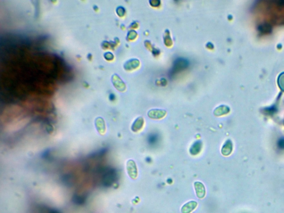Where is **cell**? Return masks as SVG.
I'll return each instance as SVG.
<instances>
[{
    "label": "cell",
    "instance_id": "obj_5",
    "mask_svg": "<svg viewBox=\"0 0 284 213\" xmlns=\"http://www.w3.org/2000/svg\"><path fill=\"white\" fill-rule=\"evenodd\" d=\"M73 201L75 204L81 205L85 202V198L82 195H75L73 198Z\"/></svg>",
    "mask_w": 284,
    "mask_h": 213
},
{
    "label": "cell",
    "instance_id": "obj_1",
    "mask_svg": "<svg viewBox=\"0 0 284 213\" xmlns=\"http://www.w3.org/2000/svg\"><path fill=\"white\" fill-rule=\"evenodd\" d=\"M127 170L129 177L136 179L138 175V170L136 163L132 159L129 160L127 163Z\"/></svg>",
    "mask_w": 284,
    "mask_h": 213
},
{
    "label": "cell",
    "instance_id": "obj_7",
    "mask_svg": "<svg viewBox=\"0 0 284 213\" xmlns=\"http://www.w3.org/2000/svg\"><path fill=\"white\" fill-rule=\"evenodd\" d=\"M49 213H59V212H58V211H54V210H53V211H50V212H49Z\"/></svg>",
    "mask_w": 284,
    "mask_h": 213
},
{
    "label": "cell",
    "instance_id": "obj_3",
    "mask_svg": "<svg viewBox=\"0 0 284 213\" xmlns=\"http://www.w3.org/2000/svg\"><path fill=\"white\" fill-rule=\"evenodd\" d=\"M197 203L195 201H191L186 203L182 208V213H190L195 209L197 206Z\"/></svg>",
    "mask_w": 284,
    "mask_h": 213
},
{
    "label": "cell",
    "instance_id": "obj_4",
    "mask_svg": "<svg viewBox=\"0 0 284 213\" xmlns=\"http://www.w3.org/2000/svg\"><path fill=\"white\" fill-rule=\"evenodd\" d=\"M148 115L150 117L152 118H160L163 117L165 115V112L163 110H154L151 111L149 113H148Z\"/></svg>",
    "mask_w": 284,
    "mask_h": 213
},
{
    "label": "cell",
    "instance_id": "obj_2",
    "mask_svg": "<svg viewBox=\"0 0 284 213\" xmlns=\"http://www.w3.org/2000/svg\"><path fill=\"white\" fill-rule=\"evenodd\" d=\"M194 188L198 198L202 199L205 196L206 190L205 186L200 182L194 183Z\"/></svg>",
    "mask_w": 284,
    "mask_h": 213
},
{
    "label": "cell",
    "instance_id": "obj_6",
    "mask_svg": "<svg viewBox=\"0 0 284 213\" xmlns=\"http://www.w3.org/2000/svg\"><path fill=\"white\" fill-rule=\"evenodd\" d=\"M201 149V146H200L199 143H195V144L193 145L191 149H190V153L192 154H197L199 152Z\"/></svg>",
    "mask_w": 284,
    "mask_h": 213
}]
</instances>
